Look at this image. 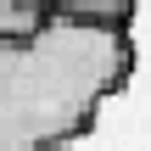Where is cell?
<instances>
[{
    "label": "cell",
    "instance_id": "obj_1",
    "mask_svg": "<svg viewBox=\"0 0 151 151\" xmlns=\"http://www.w3.org/2000/svg\"><path fill=\"white\" fill-rule=\"evenodd\" d=\"M134 39L50 17L34 39L0 45V151H56L84 134L129 84Z\"/></svg>",
    "mask_w": 151,
    "mask_h": 151
},
{
    "label": "cell",
    "instance_id": "obj_4",
    "mask_svg": "<svg viewBox=\"0 0 151 151\" xmlns=\"http://www.w3.org/2000/svg\"><path fill=\"white\" fill-rule=\"evenodd\" d=\"M39 6H45V0H39Z\"/></svg>",
    "mask_w": 151,
    "mask_h": 151
},
{
    "label": "cell",
    "instance_id": "obj_3",
    "mask_svg": "<svg viewBox=\"0 0 151 151\" xmlns=\"http://www.w3.org/2000/svg\"><path fill=\"white\" fill-rule=\"evenodd\" d=\"M45 22L50 17H45L39 0H0V45L6 39H34Z\"/></svg>",
    "mask_w": 151,
    "mask_h": 151
},
{
    "label": "cell",
    "instance_id": "obj_2",
    "mask_svg": "<svg viewBox=\"0 0 151 151\" xmlns=\"http://www.w3.org/2000/svg\"><path fill=\"white\" fill-rule=\"evenodd\" d=\"M140 0H56L62 22H84V28H123L134 17Z\"/></svg>",
    "mask_w": 151,
    "mask_h": 151
}]
</instances>
